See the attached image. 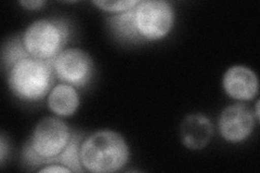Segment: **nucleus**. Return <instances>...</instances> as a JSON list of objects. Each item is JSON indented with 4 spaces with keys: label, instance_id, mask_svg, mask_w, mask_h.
I'll list each match as a JSON object with an SVG mask.
<instances>
[{
    "label": "nucleus",
    "instance_id": "obj_12",
    "mask_svg": "<svg viewBox=\"0 0 260 173\" xmlns=\"http://www.w3.org/2000/svg\"><path fill=\"white\" fill-rule=\"evenodd\" d=\"M137 0H126V2H92V4L100 9L107 12H111L114 14L124 13L138 5Z\"/></svg>",
    "mask_w": 260,
    "mask_h": 173
},
{
    "label": "nucleus",
    "instance_id": "obj_14",
    "mask_svg": "<svg viewBox=\"0 0 260 173\" xmlns=\"http://www.w3.org/2000/svg\"><path fill=\"white\" fill-rule=\"evenodd\" d=\"M20 5L28 10H37L39 8L46 5L45 2H39V0H32V2H20Z\"/></svg>",
    "mask_w": 260,
    "mask_h": 173
},
{
    "label": "nucleus",
    "instance_id": "obj_7",
    "mask_svg": "<svg viewBox=\"0 0 260 173\" xmlns=\"http://www.w3.org/2000/svg\"><path fill=\"white\" fill-rule=\"evenodd\" d=\"M255 118L246 105L234 104L225 110L219 118V131L228 142L239 143L246 140L253 132Z\"/></svg>",
    "mask_w": 260,
    "mask_h": 173
},
{
    "label": "nucleus",
    "instance_id": "obj_13",
    "mask_svg": "<svg viewBox=\"0 0 260 173\" xmlns=\"http://www.w3.org/2000/svg\"><path fill=\"white\" fill-rule=\"evenodd\" d=\"M38 172H40V173H44V172H65V173H69V172H73V171L68 167H63V166H60L59 163H56L55 166H47L45 168L39 169Z\"/></svg>",
    "mask_w": 260,
    "mask_h": 173
},
{
    "label": "nucleus",
    "instance_id": "obj_9",
    "mask_svg": "<svg viewBox=\"0 0 260 173\" xmlns=\"http://www.w3.org/2000/svg\"><path fill=\"white\" fill-rule=\"evenodd\" d=\"M214 128L210 120L201 114H192L186 117L180 127L181 141L190 150H202L211 140Z\"/></svg>",
    "mask_w": 260,
    "mask_h": 173
},
{
    "label": "nucleus",
    "instance_id": "obj_8",
    "mask_svg": "<svg viewBox=\"0 0 260 173\" xmlns=\"http://www.w3.org/2000/svg\"><path fill=\"white\" fill-rule=\"evenodd\" d=\"M222 86L228 95L240 101L253 100L259 88L256 74L245 66H233L228 70Z\"/></svg>",
    "mask_w": 260,
    "mask_h": 173
},
{
    "label": "nucleus",
    "instance_id": "obj_4",
    "mask_svg": "<svg viewBox=\"0 0 260 173\" xmlns=\"http://www.w3.org/2000/svg\"><path fill=\"white\" fill-rule=\"evenodd\" d=\"M8 80L15 96L26 102H37L53 84V61H42L27 55L7 70Z\"/></svg>",
    "mask_w": 260,
    "mask_h": 173
},
{
    "label": "nucleus",
    "instance_id": "obj_16",
    "mask_svg": "<svg viewBox=\"0 0 260 173\" xmlns=\"http://www.w3.org/2000/svg\"><path fill=\"white\" fill-rule=\"evenodd\" d=\"M259 101H257V103H256V117H257V119H259Z\"/></svg>",
    "mask_w": 260,
    "mask_h": 173
},
{
    "label": "nucleus",
    "instance_id": "obj_11",
    "mask_svg": "<svg viewBox=\"0 0 260 173\" xmlns=\"http://www.w3.org/2000/svg\"><path fill=\"white\" fill-rule=\"evenodd\" d=\"M29 55L25 48L23 46L22 38H14L9 41L4 49V66L6 70L9 68L16 61L21 60L22 57Z\"/></svg>",
    "mask_w": 260,
    "mask_h": 173
},
{
    "label": "nucleus",
    "instance_id": "obj_2",
    "mask_svg": "<svg viewBox=\"0 0 260 173\" xmlns=\"http://www.w3.org/2000/svg\"><path fill=\"white\" fill-rule=\"evenodd\" d=\"M175 13L172 5L161 0L139 2L133 9L113 14L110 26L120 38L130 41H155L172 30Z\"/></svg>",
    "mask_w": 260,
    "mask_h": 173
},
{
    "label": "nucleus",
    "instance_id": "obj_1",
    "mask_svg": "<svg viewBox=\"0 0 260 173\" xmlns=\"http://www.w3.org/2000/svg\"><path fill=\"white\" fill-rule=\"evenodd\" d=\"M81 135L71 133L67 123L56 117L40 121L29 141L24 146L22 159L26 166L38 167L46 163H63L73 172H83L79 158Z\"/></svg>",
    "mask_w": 260,
    "mask_h": 173
},
{
    "label": "nucleus",
    "instance_id": "obj_3",
    "mask_svg": "<svg viewBox=\"0 0 260 173\" xmlns=\"http://www.w3.org/2000/svg\"><path fill=\"white\" fill-rule=\"evenodd\" d=\"M79 158L87 171L116 172L127 163L129 148L120 134L110 130L98 131L80 144Z\"/></svg>",
    "mask_w": 260,
    "mask_h": 173
},
{
    "label": "nucleus",
    "instance_id": "obj_10",
    "mask_svg": "<svg viewBox=\"0 0 260 173\" xmlns=\"http://www.w3.org/2000/svg\"><path fill=\"white\" fill-rule=\"evenodd\" d=\"M48 106L58 116H72L79 106L78 93L71 85H58L52 89L48 96Z\"/></svg>",
    "mask_w": 260,
    "mask_h": 173
},
{
    "label": "nucleus",
    "instance_id": "obj_15",
    "mask_svg": "<svg viewBox=\"0 0 260 173\" xmlns=\"http://www.w3.org/2000/svg\"><path fill=\"white\" fill-rule=\"evenodd\" d=\"M0 151H2V154H0V159H2V163L5 162V158H6V151H7V145H6V140L4 137V135H2V140H0Z\"/></svg>",
    "mask_w": 260,
    "mask_h": 173
},
{
    "label": "nucleus",
    "instance_id": "obj_6",
    "mask_svg": "<svg viewBox=\"0 0 260 173\" xmlns=\"http://www.w3.org/2000/svg\"><path fill=\"white\" fill-rule=\"evenodd\" d=\"M54 75L65 84L83 88L89 84L93 74L90 55L78 48L63 50L53 60Z\"/></svg>",
    "mask_w": 260,
    "mask_h": 173
},
{
    "label": "nucleus",
    "instance_id": "obj_5",
    "mask_svg": "<svg viewBox=\"0 0 260 173\" xmlns=\"http://www.w3.org/2000/svg\"><path fill=\"white\" fill-rule=\"evenodd\" d=\"M70 25L63 20L44 19L32 22L22 36L27 53L42 61H53L67 45Z\"/></svg>",
    "mask_w": 260,
    "mask_h": 173
}]
</instances>
